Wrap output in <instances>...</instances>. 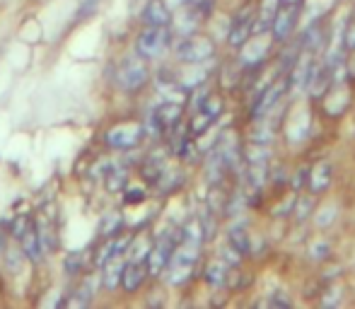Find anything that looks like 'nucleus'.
<instances>
[{"label":"nucleus","mask_w":355,"mask_h":309,"mask_svg":"<svg viewBox=\"0 0 355 309\" xmlns=\"http://www.w3.org/2000/svg\"><path fill=\"white\" fill-rule=\"evenodd\" d=\"M174 56H176V60L184 65H198L216 56V44L210 39H205V36L189 34L176 44Z\"/></svg>","instance_id":"obj_1"},{"label":"nucleus","mask_w":355,"mask_h":309,"mask_svg":"<svg viewBox=\"0 0 355 309\" xmlns=\"http://www.w3.org/2000/svg\"><path fill=\"white\" fill-rule=\"evenodd\" d=\"M100 8V0H82V5L78 8V20H85V17H90L92 12Z\"/></svg>","instance_id":"obj_36"},{"label":"nucleus","mask_w":355,"mask_h":309,"mask_svg":"<svg viewBox=\"0 0 355 309\" xmlns=\"http://www.w3.org/2000/svg\"><path fill=\"white\" fill-rule=\"evenodd\" d=\"M254 10L251 8H244L242 12H237L235 22H232V30L230 34H227V39H230L232 46H242L247 39L251 36V30H254Z\"/></svg>","instance_id":"obj_8"},{"label":"nucleus","mask_w":355,"mask_h":309,"mask_svg":"<svg viewBox=\"0 0 355 309\" xmlns=\"http://www.w3.org/2000/svg\"><path fill=\"white\" fill-rule=\"evenodd\" d=\"M286 90H288V82H278V85H271L268 90L261 92V95L256 97V104H254V109H251V116H254V119H264V116L278 104V100L283 97Z\"/></svg>","instance_id":"obj_11"},{"label":"nucleus","mask_w":355,"mask_h":309,"mask_svg":"<svg viewBox=\"0 0 355 309\" xmlns=\"http://www.w3.org/2000/svg\"><path fill=\"white\" fill-rule=\"evenodd\" d=\"M334 167H331V162H317L314 167L310 170V174H307V184H310V191L312 194H324L326 189L331 186V179H334Z\"/></svg>","instance_id":"obj_12"},{"label":"nucleus","mask_w":355,"mask_h":309,"mask_svg":"<svg viewBox=\"0 0 355 309\" xmlns=\"http://www.w3.org/2000/svg\"><path fill=\"white\" fill-rule=\"evenodd\" d=\"M345 46H348L350 51H355V20L350 22V27L345 30Z\"/></svg>","instance_id":"obj_38"},{"label":"nucleus","mask_w":355,"mask_h":309,"mask_svg":"<svg viewBox=\"0 0 355 309\" xmlns=\"http://www.w3.org/2000/svg\"><path fill=\"white\" fill-rule=\"evenodd\" d=\"M268 160H271L268 143H251L247 148V162L249 165H268Z\"/></svg>","instance_id":"obj_24"},{"label":"nucleus","mask_w":355,"mask_h":309,"mask_svg":"<svg viewBox=\"0 0 355 309\" xmlns=\"http://www.w3.org/2000/svg\"><path fill=\"white\" fill-rule=\"evenodd\" d=\"M176 240H179V229L176 232H172V229H167V232H162L160 240H157V244L150 249V254H148V273L152 275H160L167 271V266H170L172 256H174V249H176Z\"/></svg>","instance_id":"obj_3"},{"label":"nucleus","mask_w":355,"mask_h":309,"mask_svg":"<svg viewBox=\"0 0 355 309\" xmlns=\"http://www.w3.org/2000/svg\"><path fill=\"white\" fill-rule=\"evenodd\" d=\"M314 203H317V198H314V194L312 196H300V198H295V208H293V213H295V220H307L312 213H314Z\"/></svg>","instance_id":"obj_27"},{"label":"nucleus","mask_w":355,"mask_h":309,"mask_svg":"<svg viewBox=\"0 0 355 309\" xmlns=\"http://www.w3.org/2000/svg\"><path fill=\"white\" fill-rule=\"evenodd\" d=\"M179 184H181V172L167 170V167L162 170V174L157 176V181H155V186H157L160 194H172Z\"/></svg>","instance_id":"obj_23"},{"label":"nucleus","mask_w":355,"mask_h":309,"mask_svg":"<svg viewBox=\"0 0 355 309\" xmlns=\"http://www.w3.org/2000/svg\"><path fill=\"white\" fill-rule=\"evenodd\" d=\"M230 244L240 251L242 256L244 254H251V237L244 227H232L230 229Z\"/></svg>","instance_id":"obj_25"},{"label":"nucleus","mask_w":355,"mask_h":309,"mask_svg":"<svg viewBox=\"0 0 355 309\" xmlns=\"http://www.w3.org/2000/svg\"><path fill=\"white\" fill-rule=\"evenodd\" d=\"M121 225H124V218L121 213H106L100 222V235L102 237H114L121 232Z\"/></svg>","instance_id":"obj_26"},{"label":"nucleus","mask_w":355,"mask_h":309,"mask_svg":"<svg viewBox=\"0 0 355 309\" xmlns=\"http://www.w3.org/2000/svg\"><path fill=\"white\" fill-rule=\"evenodd\" d=\"M20 249L25 251V256L32 261V264H39V261L44 259V247H41V240H39V235H36V227L30 229V232L22 237Z\"/></svg>","instance_id":"obj_17"},{"label":"nucleus","mask_w":355,"mask_h":309,"mask_svg":"<svg viewBox=\"0 0 355 309\" xmlns=\"http://www.w3.org/2000/svg\"><path fill=\"white\" fill-rule=\"evenodd\" d=\"M124 201L126 203H143L146 201V189H140V186H128V189L124 191Z\"/></svg>","instance_id":"obj_32"},{"label":"nucleus","mask_w":355,"mask_h":309,"mask_svg":"<svg viewBox=\"0 0 355 309\" xmlns=\"http://www.w3.org/2000/svg\"><path fill=\"white\" fill-rule=\"evenodd\" d=\"M266 304H271V307H290V297H286L283 290H273L266 299Z\"/></svg>","instance_id":"obj_34"},{"label":"nucleus","mask_w":355,"mask_h":309,"mask_svg":"<svg viewBox=\"0 0 355 309\" xmlns=\"http://www.w3.org/2000/svg\"><path fill=\"white\" fill-rule=\"evenodd\" d=\"M205 283L210 285V288H225L227 283H230V271H227V264L225 261H213V264L205 266Z\"/></svg>","instance_id":"obj_15"},{"label":"nucleus","mask_w":355,"mask_h":309,"mask_svg":"<svg viewBox=\"0 0 355 309\" xmlns=\"http://www.w3.org/2000/svg\"><path fill=\"white\" fill-rule=\"evenodd\" d=\"M321 213H324V215H317V213H314L317 225H319V227H326V225H329L331 220L336 218V208H331V205H329V208H324V210H321Z\"/></svg>","instance_id":"obj_37"},{"label":"nucleus","mask_w":355,"mask_h":309,"mask_svg":"<svg viewBox=\"0 0 355 309\" xmlns=\"http://www.w3.org/2000/svg\"><path fill=\"white\" fill-rule=\"evenodd\" d=\"M220 256H222V261H225L227 266H240V261H242V254L232 244H227L225 249L220 251Z\"/></svg>","instance_id":"obj_33"},{"label":"nucleus","mask_w":355,"mask_h":309,"mask_svg":"<svg viewBox=\"0 0 355 309\" xmlns=\"http://www.w3.org/2000/svg\"><path fill=\"white\" fill-rule=\"evenodd\" d=\"M30 229H34V222H32L30 215H17V218L12 220V225H10V232H12V237H15L17 242H20L22 237L30 232Z\"/></svg>","instance_id":"obj_28"},{"label":"nucleus","mask_w":355,"mask_h":309,"mask_svg":"<svg viewBox=\"0 0 355 309\" xmlns=\"http://www.w3.org/2000/svg\"><path fill=\"white\" fill-rule=\"evenodd\" d=\"M3 251H5V232L0 229V254H3Z\"/></svg>","instance_id":"obj_40"},{"label":"nucleus","mask_w":355,"mask_h":309,"mask_svg":"<svg viewBox=\"0 0 355 309\" xmlns=\"http://www.w3.org/2000/svg\"><path fill=\"white\" fill-rule=\"evenodd\" d=\"M25 259H27V256H25V251H22V249H8V247H5V261H8V266H10L12 273H20Z\"/></svg>","instance_id":"obj_30"},{"label":"nucleus","mask_w":355,"mask_h":309,"mask_svg":"<svg viewBox=\"0 0 355 309\" xmlns=\"http://www.w3.org/2000/svg\"><path fill=\"white\" fill-rule=\"evenodd\" d=\"M312 73H314V60H312V56H300V60L295 63V70H293V78H290V82L295 87H302V85H307L310 82V78H312Z\"/></svg>","instance_id":"obj_21"},{"label":"nucleus","mask_w":355,"mask_h":309,"mask_svg":"<svg viewBox=\"0 0 355 309\" xmlns=\"http://www.w3.org/2000/svg\"><path fill=\"white\" fill-rule=\"evenodd\" d=\"M126 186V174L124 172H106V189L111 191V194H119L121 189Z\"/></svg>","instance_id":"obj_31"},{"label":"nucleus","mask_w":355,"mask_h":309,"mask_svg":"<svg viewBox=\"0 0 355 309\" xmlns=\"http://www.w3.org/2000/svg\"><path fill=\"white\" fill-rule=\"evenodd\" d=\"M116 82H119L121 90L126 92H135L148 82V68L140 58H128L124 65L119 68L116 75Z\"/></svg>","instance_id":"obj_5"},{"label":"nucleus","mask_w":355,"mask_h":309,"mask_svg":"<svg viewBox=\"0 0 355 309\" xmlns=\"http://www.w3.org/2000/svg\"><path fill=\"white\" fill-rule=\"evenodd\" d=\"M297 20V8L295 5H280V10L275 12V20L271 25V34L275 41H286L288 34L293 32Z\"/></svg>","instance_id":"obj_10"},{"label":"nucleus","mask_w":355,"mask_h":309,"mask_svg":"<svg viewBox=\"0 0 355 309\" xmlns=\"http://www.w3.org/2000/svg\"><path fill=\"white\" fill-rule=\"evenodd\" d=\"M167 167V162H165V157H162L160 152H150L143 160V165H140V174L146 176V181H150V184H155L157 181V176L162 174V170Z\"/></svg>","instance_id":"obj_19"},{"label":"nucleus","mask_w":355,"mask_h":309,"mask_svg":"<svg viewBox=\"0 0 355 309\" xmlns=\"http://www.w3.org/2000/svg\"><path fill=\"white\" fill-rule=\"evenodd\" d=\"M305 176H307V174H305V170H300V172H297V174L290 179V184H293V189H295V194L302 189V181H305Z\"/></svg>","instance_id":"obj_39"},{"label":"nucleus","mask_w":355,"mask_h":309,"mask_svg":"<svg viewBox=\"0 0 355 309\" xmlns=\"http://www.w3.org/2000/svg\"><path fill=\"white\" fill-rule=\"evenodd\" d=\"M124 261H121V256H116V259H111L109 264H104V271H102V285H104L106 290H116L121 288V278H124Z\"/></svg>","instance_id":"obj_16"},{"label":"nucleus","mask_w":355,"mask_h":309,"mask_svg":"<svg viewBox=\"0 0 355 309\" xmlns=\"http://www.w3.org/2000/svg\"><path fill=\"white\" fill-rule=\"evenodd\" d=\"M143 22H146V27H170L172 12L167 10L162 0H150L143 10Z\"/></svg>","instance_id":"obj_13"},{"label":"nucleus","mask_w":355,"mask_h":309,"mask_svg":"<svg viewBox=\"0 0 355 309\" xmlns=\"http://www.w3.org/2000/svg\"><path fill=\"white\" fill-rule=\"evenodd\" d=\"M271 41L268 39V32H264V34H251L249 39L244 41V44L240 46V63L242 65H256L261 63V60L268 56L271 51Z\"/></svg>","instance_id":"obj_6"},{"label":"nucleus","mask_w":355,"mask_h":309,"mask_svg":"<svg viewBox=\"0 0 355 309\" xmlns=\"http://www.w3.org/2000/svg\"><path fill=\"white\" fill-rule=\"evenodd\" d=\"M348 106V87H343L341 82H334V92H331L329 102H326V114L339 116Z\"/></svg>","instance_id":"obj_20"},{"label":"nucleus","mask_w":355,"mask_h":309,"mask_svg":"<svg viewBox=\"0 0 355 309\" xmlns=\"http://www.w3.org/2000/svg\"><path fill=\"white\" fill-rule=\"evenodd\" d=\"M181 104L179 102H162L160 106L155 109V116H157V121L162 124V128H172V126H176V124H181Z\"/></svg>","instance_id":"obj_14"},{"label":"nucleus","mask_w":355,"mask_h":309,"mask_svg":"<svg viewBox=\"0 0 355 309\" xmlns=\"http://www.w3.org/2000/svg\"><path fill=\"white\" fill-rule=\"evenodd\" d=\"M329 249H331L329 242H314L312 249H310V256H312V259H317V261H321V259L329 256Z\"/></svg>","instance_id":"obj_35"},{"label":"nucleus","mask_w":355,"mask_h":309,"mask_svg":"<svg viewBox=\"0 0 355 309\" xmlns=\"http://www.w3.org/2000/svg\"><path fill=\"white\" fill-rule=\"evenodd\" d=\"M170 32L167 27H146L135 39V51L140 58H160L170 46Z\"/></svg>","instance_id":"obj_4"},{"label":"nucleus","mask_w":355,"mask_h":309,"mask_svg":"<svg viewBox=\"0 0 355 309\" xmlns=\"http://www.w3.org/2000/svg\"><path fill=\"white\" fill-rule=\"evenodd\" d=\"M143 135H146V128H143L140 121L126 119V121H121V124L111 126V128L106 130L104 143L114 150H133L135 145L143 140Z\"/></svg>","instance_id":"obj_2"},{"label":"nucleus","mask_w":355,"mask_h":309,"mask_svg":"<svg viewBox=\"0 0 355 309\" xmlns=\"http://www.w3.org/2000/svg\"><path fill=\"white\" fill-rule=\"evenodd\" d=\"M148 278V261L133 259L124 266V278H121V288L126 293H138L140 285L146 283Z\"/></svg>","instance_id":"obj_9"},{"label":"nucleus","mask_w":355,"mask_h":309,"mask_svg":"<svg viewBox=\"0 0 355 309\" xmlns=\"http://www.w3.org/2000/svg\"><path fill=\"white\" fill-rule=\"evenodd\" d=\"M63 266H65V271H68L70 275L82 273V268H85V256H82L80 251H73V254H68L63 259Z\"/></svg>","instance_id":"obj_29"},{"label":"nucleus","mask_w":355,"mask_h":309,"mask_svg":"<svg viewBox=\"0 0 355 309\" xmlns=\"http://www.w3.org/2000/svg\"><path fill=\"white\" fill-rule=\"evenodd\" d=\"M300 3H302V0H280V5H300Z\"/></svg>","instance_id":"obj_41"},{"label":"nucleus","mask_w":355,"mask_h":309,"mask_svg":"<svg viewBox=\"0 0 355 309\" xmlns=\"http://www.w3.org/2000/svg\"><path fill=\"white\" fill-rule=\"evenodd\" d=\"M198 20H201V12H198V8H191V5H186L184 10L176 15V34H181V36H189L191 32L198 27Z\"/></svg>","instance_id":"obj_18"},{"label":"nucleus","mask_w":355,"mask_h":309,"mask_svg":"<svg viewBox=\"0 0 355 309\" xmlns=\"http://www.w3.org/2000/svg\"><path fill=\"white\" fill-rule=\"evenodd\" d=\"M213 124H216L213 116L205 114L203 109H196L194 116H191V121H189V135H191V138H201V135H203Z\"/></svg>","instance_id":"obj_22"},{"label":"nucleus","mask_w":355,"mask_h":309,"mask_svg":"<svg viewBox=\"0 0 355 309\" xmlns=\"http://www.w3.org/2000/svg\"><path fill=\"white\" fill-rule=\"evenodd\" d=\"M130 247V237H124L121 240L119 235L114 237H106V242L100 247V249L95 251V266L97 268H104V264H109L111 259H116V256L126 254Z\"/></svg>","instance_id":"obj_7"}]
</instances>
